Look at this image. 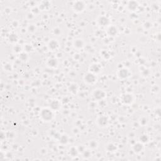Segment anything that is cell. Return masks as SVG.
I'll return each instance as SVG.
<instances>
[{
  "label": "cell",
  "instance_id": "6da1fadb",
  "mask_svg": "<svg viewBox=\"0 0 161 161\" xmlns=\"http://www.w3.org/2000/svg\"><path fill=\"white\" fill-rule=\"evenodd\" d=\"M54 114L51 110L48 109V108H45L43 109L40 113V116L43 120L46 121H49L52 120L53 118Z\"/></svg>",
  "mask_w": 161,
  "mask_h": 161
},
{
  "label": "cell",
  "instance_id": "7a4b0ae2",
  "mask_svg": "<svg viewBox=\"0 0 161 161\" xmlns=\"http://www.w3.org/2000/svg\"><path fill=\"white\" fill-rule=\"evenodd\" d=\"M84 80L88 84H93L96 81V77L92 72H88L84 76Z\"/></svg>",
  "mask_w": 161,
  "mask_h": 161
},
{
  "label": "cell",
  "instance_id": "3957f363",
  "mask_svg": "<svg viewBox=\"0 0 161 161\" xmlns=\"http://www.w3.org/2000/svg\"><path fill=\"white\" fill-rule=\"evenodd\" d=\"M74 10L77 12H81L85 9V5L82 1H76L73 5Z\"/></svg>",
  "mask_w": 161,
  "mask_h": 161
},
{
  "label": "cell",
  "instance_id": "277c9868",
  "mask_svg": "<svg viewBox=\"0 0 161 161\" xmlns=\"http://www.w3.org/2000/svg\"><path fill=\"white\" fill-rule=\"evenodd\" d=\"M93 95H94V98L96 99L97 100H103V99H104V98L106 97V93L101 90H96L94 92Z\"/></svg>",
  "mask_w": 161,
  "mask_h": 161
},
{
  "label": "cell",
  "instance_id": "5b68a950",
  "mask_svg": "<svg viewBox=\"0 0 161 161\" xmlns=\"http://www.w3.org/2000/svg\"><path fill=\"white\" fill-rule=\"evenodd\" d=\"M123 103L125 104H130L133 101V96L130 94H123L121 98Z\"/></svg>",
  "mask_w": 161,
  "mask_h": 161
},
{
  "label": "cell",
  "instance_id": "8992f818",
  "mask_svg": "<svg viewBox=\"0 0 161 161\" xmlns=\"http://www.w3.org/2000/svg\"><path fill=\"white\" fill-rule=\"evenodd\" d=\"M118 75L121 79H125V78H128L129 76V71L128 70V69H125V68H122L119 70Z\"/></svg>",
  "mask_w": 161,
  "mask_h": 161
},
{
  "label": "cell",
  "instance_id": "52a82bcc",
  "mask_svg": "<svg viewBox=\"0 0 161 161\" xmlns=\"http://www.w3.org/2000/svg\"><path fill=\"white\" fill-rule=\"evenodd\" d=\"M98 23L100 25L103 26H106L108 25H109L110 23V20L107 18L106 17L104 16H101L98 18Z\"/></svg>",
  "mask_w": 161,
  "mask_h": 161
},
{
  "label": "cell",
  "instance_id": "ba28073f",
  "mask_svg": "<svg viewBox=\"0 0 161 161\" xmlns=\"http://www.w3.org/2000/svg\"><path fill=\"white\" fill-rule=\"evenodd\" d=\"M108 120L106 116H100L98 119V123L100 126L101 127H105L108 125Z\"/></svg>",
  "mask_w": 161,
  "mask_h": 161
},
{
  "label": "cell",
  "instance_id": "9c48e42d",
  "mask_svg": "<svg viewBox=\"0 0 161 161\" xmlns=\"http://www.w3.org/2000/svg\"><path fill=\"white\" fill-rule=\"evenodd\" d=\"M59 43L57 42V41L55 40H51L50 42L49 43V47L50 49H51L52 50H57L59 48Z\"/></svg>",
  "mask_w": 161,
  "mask_h": 161
},
{
  "label": "cell",
  "instance_id": "30bf717a",
  "mask_svg": "<svg viewBox=\"0 0 161 161\" xmlns=\"http://www.w3.org/2000/svg\"><path fill=\"white\" fill-rule=\"evenodd\" d=\"M90 71L93 74H97L98 72H100V67L98 64H92V66H91L90 67Z\"/></svg>",
  "mask_w": 161,
  "mask_h": 161
},
{
  "label": "cell",
  "instance_id": "8fae6325",
  "mask_svg": "<svg viewBox=\"0 0 161 161\" xmlns=\"http://www.w3.org/2000/svg\"><path fill=\"white\" fill-rule=\"evenodd\" d=\"M118 33V30L114 26H111L108 29V33L110 36H115Z\"/></svg>",
  "mask_w": 161,
  "mask_h": 161
},
{
  "label": "cell",
  "instance_id": "7c38bea8",
  "mask_svg": "<svg viewBox=\"0 0 161 161\" xmlns=\"http://www.w3.org/2000/svg\"><path fill=\"white\" fill-rule=\"evenodd\" d=\"M50 105L51 109L53 110H57L59 109L60 108V103L57 100H54V101L51 102Z\"/></svg>",
  "mask_w": 161,
  "mask_h": 161
},
{
  "label": "cell",
  "instance_id": "4fadbf2b",
  "mask_svg": "<svg viewBox=\"0 0 161 161\" xmlns=\"http://www.w3.org/2000/svg\"><path fill=\"white\" fill-rule=\"evenodd\" d=\"M128 8L132 11L137 10L138 7V3L135 1H130L128 3Z\"/></svg>",
  "mask_w": 161,
  "mask_h": 161
},
{
  "label": "cell",
  "instance_id": "5bb4252c",
  "mask_svg": "<svg viewBox=\"0 0 161 161\" xmlns=\"http://www.w3.org/2000/svg\"><path fill=\"white\" fill-rule=\"evenodd\" d=\"M143 149V145L140 143H137L134 145L133 146V150L135 152H140Z\"/></svg>",
  "mask_w": 161,
  "mask_h": 161
},
{
  "label": "cell",
  "instance_id": "9a60e30c",
  "mask_svg": "<svg viewBox=\"0 0 161 161\" xmlns=\"http://www.w3.org/2000/svg\"><path fill=\"white\" fill-rule=\"evenodd\" d=\"M48 65L52 67H55L57 66V60L55 59H50L48 60Z\"/></svg>",
  "mask_w": 161,
  "mask_h": 161
},
{
  "label": "cell",
  "instance_id": "2e32d148",
  "mask_svg": "<svg viewBox=\"0 0 161 161\" xmlns=\"http://www.w3.org/2000/svg\"><path fill=\"white\" fill-rule=\"evenodd\" d=\"M84 45V42L82 40L78 39L76 40L74 42V46L78 49H80L82 48Z\"/></svg>",
  "mask_w": 161,
  "mask_h": 161
},
{
  "label": "cell",
  "instance_id": "e0dca14e",
  "mask_svg": "<svg viewBox=\"0 0 161 161\" xmlns=\"http://www.w3.org/2000/svg\"><path fill=\"white\" fill-rule=\"evenodd\" d=\"M9 40L12 43L17 42V40H18V36H17V34H15V33H11L9 37Z\"/></svg>",
  "mask_w": 161,
  "mask_h": 161
},
{
  "label": "cell",
  "instance_id": "ac0fdd59",
  "mask_svg": "<svg viewBox=\"0 0 161 161\" xmlns=\"http://www.w3.org/2000/svg\"><path fill=\"white\" fill-rule=\"evenodd\" d=\"M60 142H61L63 144H66L68 142V138H67V135H62L60 137Z\"/></svg>",
  "mask_w": 161,
  "mask_h": 161
},
{
  "label": "cell",
  "instance_id": "d6986e66",
  "mask_svg": "<svg viewBox=\"0 0 161 161\" xmlns=\"http://www.w3.org/2000/svg\"><path fill=\"white\" fill-rule=\"evenodd\" d=\"M116 148L115 147V145H113V143H109V144L107 145V150L110 152H114L115 151H116Z\"/></svg>",
  "mask_w": 161,
  "mask_h": 161
},
{
  "label": "cell",
  "instance_id": "ffe728a7",
  "mask_svg": "<svg viewBox=\"0 0 161 161\" xmlns=\"http://www.w3.org/2000/svg\"><path fill=\"white\" fill-rule=\"evenodd\" d=\"M140 140L142 143H146L149 141V137L147 135H142L140 137Z\"/></svg>",
  "mask_w": 161,
  "mask_h": 161
},
{
  "label": "cell",
  "instance_id": "44dd1931",
  "mask_svg": "<svg viewBox=\"0 0 161 161\" xmlns=\"http://www.w3.org/2000/svg\"><path fill=\"white\" fill-rule=\"evenodd\" d=\"M78 150H77L75 147H72L70 149V155H72V156L73 157H75L76 155H77V154H78Z\"/></svg>",
  "mask_w": 161,
  "mask_h": 161
},
{
  "label": "cell",
  "instance_id": "7402d4cb",
  "mask_svg": "<svg viewBox=\"0 0 161 161\" xmlns=\"http://www.w3.org/2000/svg\"><path fill=\"white\" fill-rule=\"evenodd\" d=\"M90 147L92 148V149H94V148H96L98 146V143L96 141H94V140H92V141H91L90 143Z\"/></svg>",
  "mask_w": 161,
  "mask_h": 161
},
{
  "label": "cell",
  "instance_id": "603a6c76",
  "mask_svg": "<svg viewBox=\"0 0 161 161\" xmlns=\"http://www.w3.org/2000/svg\"><path fill=\"white\" fill-rule=\"evenodd\" d=\"M83 155L84 157H90L91 156V153L88 151H84L83 152Z\"/></svg>",
  "mask_w": 161,
  "mask_h": 161
},
{
  "label": "cell",
  "instance_id": "cb8c5ba5",
  "mask_svg": "<svg viewBox=\"0 0 161 161\" xmlns=\"http://www.w3.org/2000/svg\"><path fill=\"white\" fill-rule=\"evenodd\" d=\"M61 31H60V29H58V28H56V29H54V33L56 35H59Z\"/></svg>",
  "mask_w": 161,
  "mask_h": 161
},
{
  "label": "cell",
  "instance_id": "d4e9b609",
  "mask_svg": "<svg viewBox=\"0 0 161 161\" xmlns=\"http://www.w3.org/2000/svg\"><path fill=\"white\" fill-rule=\"evenodd\" d=\"M36 28L35 27V26L33 25H30V27H29V30H30V31H31V32H33V31L35 30Z\"/></svg>",
  "mask_w": 161,
  "mask_h": 161
}]
</instances>
